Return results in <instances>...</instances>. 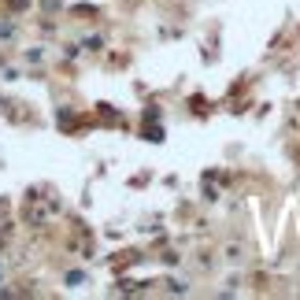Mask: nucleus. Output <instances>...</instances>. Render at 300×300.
<instances>
[{
  "mask_svg": "<svg viewBox=\"0 0 300 300\" xmlns=\"http://www.w3.org/2000/svg\"><path fill=\"white\" fill-rule=\"evenodd\" d=\"M15 34H19V26H15V19H0V37H15Z\"/></svg>",
  "mask_w": 300,
  "mask_h": 300,
  "instance_id": "f257e3e1",
  "label": "nucleus"
}]
</instances>
